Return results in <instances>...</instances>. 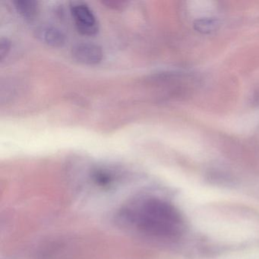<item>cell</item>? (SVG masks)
<instances>
[{
  "label": "cell",
  "instance_id": "obj_7",
  "mask_svg": "<svg viewBox=\"0 0 259 259\" xmlns=\"http://www.w3.org/2000/svg\"><path fill=\"white\" fill-rule=\"evenodd\" d=\"M11 49V42L7 38L2 37L0 40V60L5 59Z\"/></svg>",
  "mask_w": 259,
  "mask_h": 259
},
{
  "label": "cell",
  "instance_id": "obj_3",
  "mask_svg": "<svg viewBox=\"0 0 259 259\" xmlns=\"http://www.w3.org/2000/svg\"><path fill=\"white\" fill-rule=\"evenodd\" d=\"M72 55L78 63L87 66L99 64L104 57L102 48L93 43H81L72 48Z\"/></svg>",
  "mask_w": 259,
  "mask_h": 259
},
{
  "label": "cell",
  "instance_id": "obj_2",
  "mask_svg": "<svg viewBox=\"0 0 259 259\" xmlns=\"http://www.w3.org/2000/svg\"><path fill=\"white\" fill-rule=\"evenodd\" d=\"M70 9L75 26L80 34L93 36L98 33V22L89 7L83 3L74 2L71 4Z\"/></svg>",
  "mask_w": 259,
  "mask_h": 259
},
{
  "label": "cell",
  "instance_id": "obj_4",
  "mask_svg": "<svg viewBox=\"0 0 259 259\" xmlns=\"http://www.w3.org/2000/svg\"><path fill=\"white\" fill-rule=\"evenodd\" d=\"M36 36L39 40L53 48H62L66 42L64 34L55 27H40L36 30Z\"/></svg>",
  "mask_w": 259,
  "mask_h": 259
},
{
  "label": "cell",
  "instance_id": "obj_1",
  "mask_svg": "<svg viewBox=\"0 0 259 259\" xmlns=\"http://www.w3.org/2000/svg\"><path fill=\"white\" fill-rule=\"evenodd\" d=\"M116 221L128 232L155 240H176L186 230L185 218L180 210L157 197L133 198L119 210Z\"/></svg>",
  "mask_w": 259,
  "mask_h": 259
},
{
  "label": "cell",
  "instance_id": "obj_6",
  "mask_svg": "<svg viewBox=\"0 0 259 259\" xmlns=\"http://www.w3.org/2000/svg\"><path fill=\"white\" fill-rule=\"evenodd\" d=\"M219 21L213 18H203L198 19L194 23L195 31L202 34H210L219 28Z\"/></svg>",
  "mask_w": 259,
  "mask_h": 259
},
{
  "label": "cell",
  "instance_id": "obj_5",
  "mask_svg": "<svg viewBox=\"0 0 259 259\" xmlns=\"http://www.w3.org/2000/svg\"><path fill=\"white\" fill-rule=\"evenodd\" d=\"M18 13L27 19L35 17L37 13V4L30 0H17L13 3Z\"/></svg>",
  "mask_w": 259,
  "mask_h": 259
}]
</instances>
